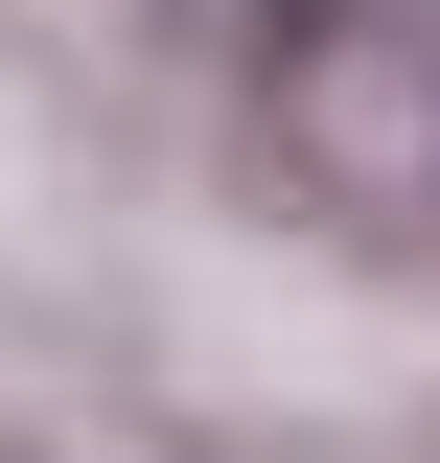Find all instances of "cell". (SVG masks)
Returning <instances> with one entry per match:
<instances>
[{
	"label": "cell",
	"mask_w": 440,
	"mask_h": 463,
	"mask_svg": "<svg viewBox=\"0 0 440 463\" xmlns=\"http://www.w3.org/2000/svg\"><path fill=\"white\" fill-rule=\"evenodd\" d=\"M278 139H301L348 209L440 232V0H301V24H278Z\"/></svg>",
	"instance_id": "6da1fadb"
}]
</instances>
